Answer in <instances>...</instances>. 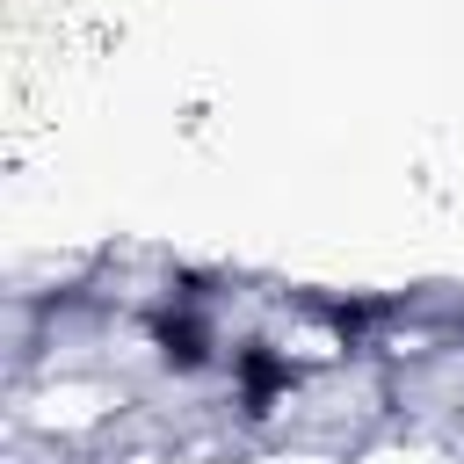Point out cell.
<instances>
[{
  "label": "cell",
  "instance_id": "2",
  "mask_svg": "<svg viewBox=\"0 0 464 464\" xmlns=\"http://www.w3.org/2000/svg\"><path fill=\"white\" fill-rule=\"evenodd\" d=\"M152 334H160V355H167V362H181V370L203 362V326H196V319H160Z\"/></svg>",
  "mask_w": 464,
  "mask_h": 464
},
{
  "label": "cell",
  "instance_id": "1",
  "mask_svg": "<svg viewBox=\"0 0 464 464\" xmlns=\"http://www.w3.org/2000/svg\"><path fill=\"white\" fill-rule=\"evenodd\" d=\"M290 370L268 355V348H246L239 355V392H246V413H268V399H276V384H283Z\"/></svg>",
  "mask_w": 464,
  "mask_h": 464
}]
</instances>
